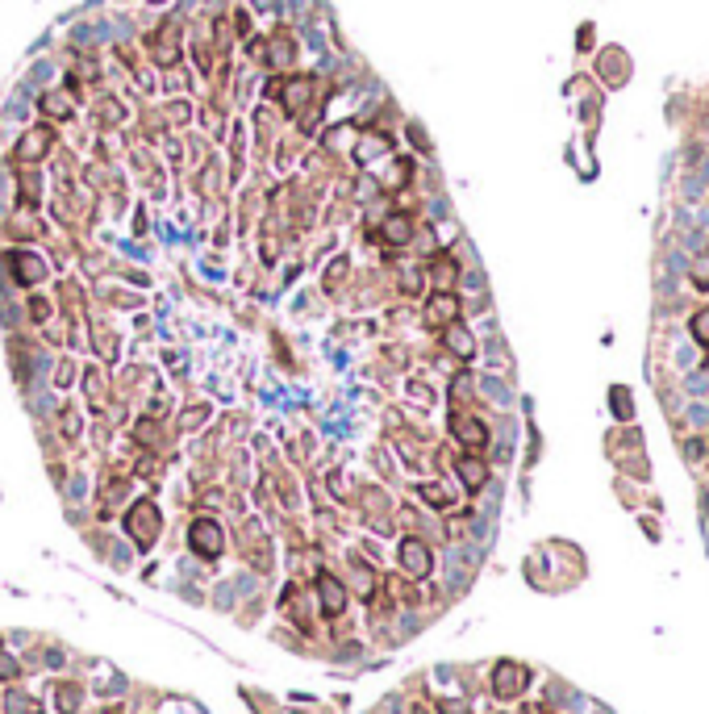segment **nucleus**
<instances>
[{
	"label": "nucleus",
	"instance_id": "1",
	"mask_svg": "<svg viewBox=\"0 0 709 714\" xmlns=\"http://www.w3.org/2000/svg\"><path fill=\"white\" fill-rule=\"evenodd\" d=\"M693 339H697V343H709V309H701V313L693 318Z\"/></svg>",
	"mask_w": 709,
	"mask_h": 714
},
{
	"label": "nucleus",
	"instance_id": "2",
	"mask_svg": "<svg viewBox=\"0 0 709 714\" xmlns=\"http://www.w3.org/2000/svg\"><path fill=\"white\" fill-rule=\"evenodd\" d=\"M693 280H697L701 288L709 284V251H706V255H697V263H693Z\"/></svg>",
	"mask_w": 709,
	"mask_h": 714
},
{
	"label": "nucleus",
	"instance_id": "3",
	"mask_svg": "<svg viewBox=\"0 0 709 714\" xmlns=\"http://www.w3.org/2000/svg\"><path fill=\"white\" fill-rule=\"evenodd\" d=\"M614 405H618V418H630V393L626 389H614Z\"/></svg>",
	"mask_w": 709,
	"mask_h": 714
},
{
	"label": "nucleus",
	"instance_id": "4",
	"mask_svg": "<svg viewBox=\"0 0 709 714\" xmlns=\"http://www.w3.org/2000/svg\"><path fill=\"white\" fill-rule=\"evenodd\" d=\"M518 690V673H513V665H505L501 669V694H513Z\"/></svg>",
	"mask_w": 709,
	"mask_h": 714
},
{
	"label": "nucleus",
	"instance_id": "5",
	"mask_svg": "<svg viewBox=\"0 0 709 714\" xmlns=\"http://www.w3.org/2000/svg\"><path fill=\"white\" fill-rule=\"evenodd\" d=\"M685 385H689V389H693V393L701 397V393H706V389H709V376H706V372H693V376H689Z\"/></svg>",
	"mask_w": 709,
	"mask_h": 714
},
{
	"label": "nucleus",
	"instance_id": "6",
	"mask_svg": "<svg viewBox=\"0 0 709 714\" xmlns=\"http://www.w3.org/2000/svg\"><path fill=\"white\" fill-rule=\"evenodd\" d=\"M689 418H693L697 426H706V422H709V410H706V405H693V410H689Z\"/></svg>",
	"mask_w": 709,
	"mask_h": 714
}]
</instances>
